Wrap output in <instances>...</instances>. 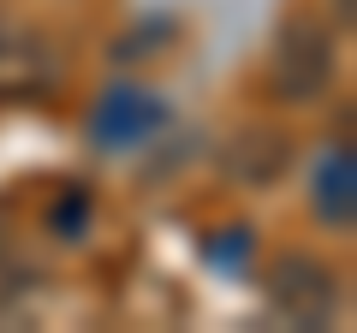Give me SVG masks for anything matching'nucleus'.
Segmentation results:
<instances>
[{
  "label": "nucleus",
  "mask_w": 357,
  "mask_h": 333,
  "mask_svg": "<svg viewBox=\"0 0 357 333\" xmlns=\"http://www.w3.org/2000/svg\"><path fill=\"white\" fill-rule=\"evenodd\" d=\"M328 84H333V42H328V30H321L310 13L286 18L280 36H274V54H268V95L304 107V102H316Z\"/></svg>",
  "instance_id": "obj_1"
},
{
  "label": "nucleus",
  "mask_w": 357,
  "mask_h": 333,
  "mask_svg": "<svg viewBox=\"0 0 357 333\" xmlns=\"http://www.w3.org/2000/svg\"><path fill=\"white\" fill-rule=\"evenodd\" d=\"M268 297H274V309H286L292 321L316 327V321H328L333 304H340V280H333V268L321 256L286 250V256L268 268Z\"/></svg>",
  "instance_id": "obj_2"
},
{
  "label": "nucleus",
  "mask_w": 357,
  "mask_h": 333,
  "mask_svg": "<svg viewBox=\"0 0 357 333\" xmlns=\"http://www.w3.org/2000/svg\"><path fill=\"white\" fill-rule=\"evenodd\" d=\"M286 166H292V137L280 125H238L220 149V173L238 179L244 191H268L274 179H286Z\"/></svg>",
  "instance_id": "obj_3"
},
{
  "label": "nucleus",
  "mask_w": 357,
  "mask_h": 333,
  "mask_svg": "<svg viewBox=\"0 0 357 333\" xmlns=\"http://www.w3.org/2000/svg\"><path fill=\"white\" fill-rule=\"evenodd\" d=\"M48 84V54L36 42H0V95H36Z\"/></svg>",
  "instance_id": "obj_4"
},
{
  "label": "nucleus",
  "mask_w": 357,
  "mask_h": 333,
  "mask_svg": "<svg viewBox=\"0 0 357 333\" xmlns=\"http://www.w3.org/2000/svg\"><path fill=\"white\" fill-rule=\"evenodd\" d=\"M316 215H321V220H333V226H351V149H340L328 166H321Z\"/></svg>",
  "instance_id": "obj_5"
}]
</instances>
